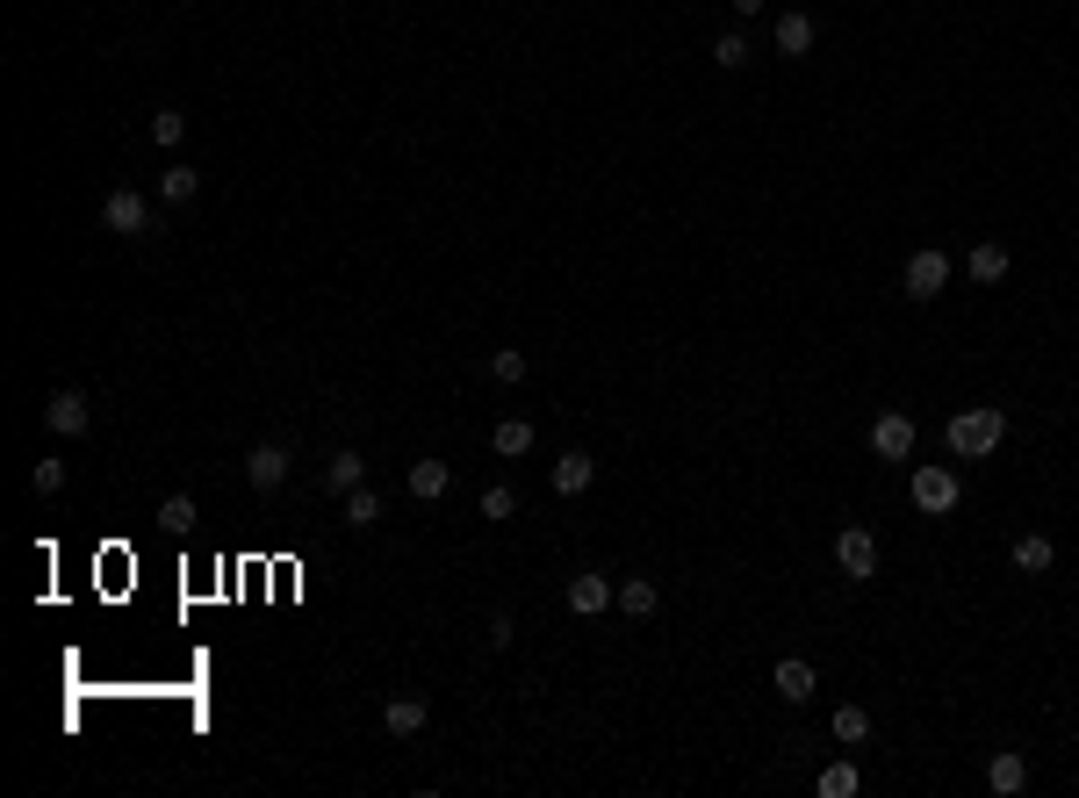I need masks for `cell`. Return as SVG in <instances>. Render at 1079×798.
<instances>
[{"label": "cell", "instance_id": "6da1fadb", "mask_svg": "<svg viewBox=\"0 0 1079 798\" xmlns=\"http://www.w3.org/2000/svg\"><path fill=\"white\" fill-rule=\"evenodd\" d=\"M943 439H950L957 460H986V453H1000V439H1008V410L971 403V410H957V418L943 425Z\"/></svg>", "mask_w": 1079, "mask_h": 798}, {"label": "cell", "instance_id": "7a4b0ae2", "mask_svg": "<svg viewBox=\"0 0 1079 798\" xmlns=\"http://www.w3.org/2000/svg\"><path fill=\"white\" fill-rule=\"evenodd\" d=\"M950 288V252H936V245H921L915 259H907V302H936Z\"/></svg>", "mask_w": 1079, "mask_h": 798}, {"label": "cell", "instance_id": "3957f363", "mask_svg": "<svg viewBox=\"0 0 1079 798\" xmlns=\"http://www.w3.org/2000/svg\"><path fill=\"white\" fill-rule=\"evenodd\" d=\"M835 569H842L849 582H871L878 576V540L863 526H842L835 532Z\"/></svg>", "mask_w": 1079, "mask_h": 798}, {"label": "cell", "instance_id": "277c9868", "mask_svg": "<svg viewBox=\"0 0 1079 798\" xmlns=\"http://www.w3.org/2000/svg\"><path fill=\"white\" fill-rule=\"evenodd\" d=\"M101 223H109L116 238H151V202L137 188H116L109 202H101Z\"/></svg>", "mask_w": 1079, "mask_h": 798}, {"label": "cell", "instance_id": "5b68a950", "mask_svg": "<svg viewBox=\"0 0 1079 798\" xmlns=\"http://www.w3.org/2000/svg\"><path fill=\"white\" fill-rule=\"evenodd\" d=\"M907 489H915V511H929V518L957 511V475L950 468H915V475H907Z\"/></svg>", "mask_w": 1079, "mask_h": 798}, {"label": "cell", "instance_id": "8992f818", "mask_svg": "<svg viewBox=\"0 0 1079 798\" xmlns=\"http://www.w3.org/2000/svg\"><path fill=\"white\" fill-rule=\"evenodd\" d=\"M871 453L878 460H907L915 453V418H907V410H878L871 418Z\"/></svg>", "mask_w": 1079, "mask_h": 798}, {"label": "cell", "instance_id": "52a82bcc", "mask_svg": "<svg viewBox=\"0 0 1079 798\" xmlns=\"http://www.w3.org/2000/svg\"><path fill=\"white\" fill-rule=\"evenodd\" d=\"M43 425H51V432H58V439H80V432H87V425H94V403H87V396H80V389H58V396H51V403H43Z\"/></svg>", "mask_w": 1079, "mask_h": 798}, {"label": "cell", "instance_id": "ba28073f", "mask_svg": "<svg viewBox=\"0 0 1079 798\" xmlns=\"http://www.w3.org/2000/svg\"><path fill=\"white\" fill-rule=\"evenodd\" d=\"M246 482L260 489V497H273V489L288 482V447H281V439H260V447L246 453Z\"/></svg>", "mask_w": 1079, "mask_h": 798}, {"label": "cell", "instance_id": "9c48e42d", "mask_svg": "<svg viewBox=\"0 0 1079 798\" xmlns=\"http://www.w3.org/2000/svg\"><path fill=\"white\" fill-rule=\"evenodd\" d=\"M605 605H619V582L612 576H598V569L569 576V611H576V619H598Z\"/></svg>", "mask_w": 1079, "mask_h": 798}, {"label": "cell", "instance_id": "30bf717a", "mask_svg": "<svg viewBox=\"0 0 1079 798\" xmlns=\"http://www.w3.org/2000/svg\"><path fill=\"white\" fill-rule=\"evenodd\" d=\"M965 273H971V281H979V288L1008 281V245H1000V238H979V245H971V252H965Z\"/></svg>", "mask_w": 1079, "mask_h": 798}, {"label": "cell", "instance_id": "8fae6325", "mask_svg": "<svg viewBox=\"0 0 1079 798\" xmlns=\"http://www.w3.org/2000/svg\"><path fill=\"white\" fill-rule=\"evenodd\" d=\"M403 482H410V497H418V503H439L453 489V468H447V460H410Z\"/></svg>", "mask_w": 1079, "mask_h": 798}, {"label": "cell", "instance_id": "7c38bea8", "mask_svg": "<svg viewBox=\"0 0 1079 798\" xmlns=\"http://www.w3.org/2000/svg\"><path fill=\"white\" fill-rule=\"evenodd\" d=\"M547 482H555V497H583V489L598 482V460H590V453H561Z\"/></svg>", "mask_w": 1079, "mask_h": 798}, {"label": "cell", "instance_id": "4fadbf2b", "mask_svg": "<svg viewBox=\"0 0 1079 798\" xmlns=\"http://www.w3.org/2000/svg\"><path fill=\"white\" fill-rule=\"evenodd\" d=\"M986 785H993L1000 798H1015V791L1029 785V756H1022V748H1000V756L986 762Z\"/></svg>", "mask_w": 1079, "mask_h": 798}, {"label": "cell", "instance_id": "5bb4252c", "mask_svg": "<svg viewBox=\"0 0 1079 798\" xmlns=\"http://www.w3.org/2000/svg\"><path fill=\"white\" fill-rule=\"evenodd\" d=\"M770 684H778V698H785V705H807V698H813V662L785 655V662L770 669Z\"/></svg>", "mask_w": 1079, "mask_h": 798}, {"label": "cell", "instance_id": "9a60e30c", "mask_svg": "<svg viewBox=\"0 0 1079 798\" xmlns=\"http://www.w3.org/2000/svg\"><path fill=\"white\" fill-rule=\"evenodd\" d=\"M1015 576H1051V561H1058V547L1043 540V532H1022V540H1015Z\"/></svg>", "mask_w": 1079, "mask_h": 798}, {"label": "cell", "instance_id": "2e32d148", "mask_svg": "<svg viewBox=\"0 0 1079 798\" xmlns=\"http://www.w3.org/2000/svg\"><path fill=\"white\" fill-rule=\"evenodd\" d=\"M424 719H432V712H424V698H389V705H382V727L397 734V741L424 734Z\"/></svg>", "mask_w": 1079, "mask_h": 798}, {"label": "cell", "instance_id": "e0dca14e", "mask_svg": "<svg viewBox=\"0 0 1079 798\" xmlns=\"http://www.w3.org/2000/svg\"><path fill=\"white\" fill-rule=\"evenodd\" d=\"M619 611H627V619H656V611H662V590L648 576H627V582H619Z\"/></svg>", "mask_w": 1079, "mask_h": 798}, {"label": "cell", "instance_id": "ac0fdd59", "mask_svg": "<svg viewBox=\"0 0 1079 798\" xmlns=\"http://www.w3.org/2000/svg\"><path fill=\"white\" fill-rule=\"evenodd\" d=\"M194 194H202V173H194V166H166L159 173V202L166 209H188Z\"/></svg>", "mask_w": 1079, "mask_h": 798}, {"label": "cell", "instance_id": "d6986e66", "mask_svg": "<svg viewBox=\"0 0 1079 798\" xmlns=\"http://www.w3.org/2000/svg\"><path fill=\"white\" fill-rule=\"evenodd\" d=\"M813 37H820L813 14H799V8H792V14H778V51H785V58H807V51H813Z\"/></svg>", "mask_w": 1079, "mask_h": 798}, {"label": "cell", "instance_id": "ffe728a7", "mask_svg": "<svg viewBox=\"0 0 1079 798\" xmlns=\"http://www.w3.org/2000/svg\"><path fill=\"white\" fill-rule=\"evenodd\" d=\"M360 482H368V460H360L353 447H339V453L324 460V489H339V497H346V489H360Z\"/></svg>", "mask_w": 1079, "mask_h": 798}, {"label": "cell", "instance_id": "44dd1931", "mask_svg": "<svg viewBox=\"0 0 1079 798\" xmlns=\"http://www.w3.org/2000/svg\"><path fill=\"white\" fill-rule=\"evenodd\" d=\"M490 447H497V460H519V453H533V425H526V418H497Z\"/></svg>", "mask_w": 1079, "mask_h": 798}, {"label": "cell", "instance_id": "7402d4cb", "mask_svg": "<svg viewBox=\"0 0 1079 798\" xmlns=\"http://www.w3.org/2000/svg\"><path fill=\"white\" fill-rule=\"evenodd\" d=\"M813 791L820 798H857L863 791V770H857V762H828V770L813 777Z\"/></svg>", "mask_w": 1079, "mask_h": 798}, {"label": "cell", "instance_id": "603a6c76", "mask_svg": "<svg viewBox=\"0 0 1079 798\" xmlns=\"http://www.w3.org/2000/svg\"><path fill=\"white\" fill-rule=\"evenodd\" d=\"M374 518H382V497H374L368 482H360V489H346V526H353V532H368Z\"/></svg>", "mask_w": 1079, "mask_h": 798}, {"label": "cell", "instance_id": "cb8c5ba5", "mask_svg": "<svg viewBox=\"0 0 1079 798\" xmlns=\"http://www.w3.org/2000/svg\"><path fill=\"white\" fill-rule=\"evenodd\" d=\"M835 741H842V748L871 741V712H863V705H842V712H835Z\"/></svg>", "mask_w": 1079, "mask_h": 798}, {"label": "cell", "instance_id": "d4e9b609", "mask_svg": "<svg viewBox=\"0 0 1079 798\" xmlns=\"http://www.w3.org/2000/svg\"><path fill=\"white\" fill-rule=\"evenodd\" d=\"M712 66H720V72H741V66H749V37H735V29H727V37H712Z\"/></svg>", "mask_w": 1079, "mask_h": 798}, {"label": "cell", "instance_id": "484cf974", "mask_svg": "<svg viewBox=\"0 0 1079 798\" xmlns=\"http://www.w3.org/2000/svg\"><path fill=\"white\" fill-rule=\"evenodd\" d=\"M180 137H188V116H180V109H159V116H151V144H159V151H173Z\"/></svg>", "mask_w": 1079, "mask_h": 798}, {"label": "cell", "instance_id": "4316f807", "mask_svg": "<svg viewBox=\"0 0 1079 798\" xmlns=\"http://www.w3.org/2000/svg\"><path fill=\"white\" fill-rule=\"evenodd\" d=\"M490 375L504 381V389H511V381H526V352H519V346H497V352H490Z\"/></svg>", "mask_w": 1079, "mask_h": 798}, {"label": "cell", "instance_id": "83f0119b", "mask_svg": "<svg viewBox=\"0 0 1079 798\" xmlns=\"http://www.w3.org/2000/svg\"><path fill=\"white\" fill-rule=\"evenodd\" d=\"M159 526L166 532H194V497H166L159 503Z\"/></svg>", "mask_w": 1079, "mask_h": 798}, {"label": "cell", "instance_id": "f1b7e54d", "mask_svg": "<svg viewBox=\"0 0 1079 798\" xmlns=\"http://www.w3.org/2000/svg\"><path fill=\"white\" fill-rule=\"evenodd\" d=\"M482 518H497V526H504V518H519V497H511L504 482H497V489H482Z\"/></svg>", "mask_w": 1079, "mask_h": 798}, {"label": "cell", "instance_id": "f546056e", "mask_svg": "<svg viewBox=\"0 0 1079 798\" xmlns=\"http://www.w3.org/2000/svg\"><path fill=\"white\" fill-rule=\"evenodd\" d=\"M29 482H37V497L66 489V460H37V468H29Z\"/></svg>", "mask_w": 1079, "mask_h": 798}, {"label": "cell", "instance_id": "4dcf8cb0", "mask_svg": "<svg viewBox=\"0 0 1079 798\" xmlns=\"http://www.w3.org/2000/svg\"><path fill=\"white\" fill-rule=\"evenodd\" d=\"M511 640H519V626H511V619H504V611H497V619H490V648H497V655H504V648H511Z\"/></svg>", "mask_w": 1079, "mask_h": 798}, {"label": "cell", "instance_id": "1f68e13d", "mask_svg": "<svg viewBox=\"0 0 1079 798\" xmlns=\"http://www.w3.org/2000/svg\"><path fill=\"white\" fill-rule=\"evenodd\" d=\"M770 8V0H735V14H763Z\"/></svg>", "mask_w": 1079, "mask_h": 798}]
</instances>
